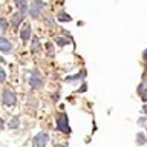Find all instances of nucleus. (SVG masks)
I'll use <instances>...</instances> for the list:
<instances>
[{
	"mask_svg": "<svg viewBox=\"0 0 147 147\" xmlns=\"http://www.w3.org/2000/svg\"><path fill=\"white\" fill-rule=\"evenodd\" d=\"M49 141V135L45 132H40L38 135L34 136V140H32V147H46Z\"/></svg>",
	"mask_w": 147,
	"mask_h": 147,
	"instance_id": "nucleus-1",
	"label": "nucleus"
},
{
	"mask_svg": "<svg viewBox=\"0 0 147 147\" xmlns=\"http://www.w3.org/2000/svg\"><path fill=\"white\" fill-rule=\"evenodd\" d=\"M29 84L34 90H40L43 87V78L38 72H32L31 74V78H29Z\"/></svg>",
	"mask_w": 147,
	"mask_h": 147,
	"instance_id": "nucleus-2",
	"label": "nucleus"
},
{
	"mask_svg": "<svg viewBox=\"0 0 147 147\" xmlns=\"http://www.w3.org/2000/svg\"><path fill=\"white\" fill-rule=\"evenodd\" d=\"M57 129L61 133H66V135H69L71 133V127H69V123H67V117H66V113H63V115H60L58 117V121H57Z\"/></svg>",
	"mask_w": 147,
	"mask_h": 147,
	"instance_id": "nucleus-3",
	"label": "nucleus"
},
{
	"mask_svg": "<svg viewBox=\"0 0 147 147\" xmlns=\"http://www.w3.org/2000/svg\"><path fill=\"white\" fill-rule=\"evenodd\" d=\"M45 8V3L41 2V0H34V3H32V6L29 8V14H31V17L32 18H37V17H40V14H41V9Z\"/></svg>",
	"mask_w": 147,
	"mask_h": 147,
	"instance_id": "nucleus-4",
	"label": "nucleus"
},
{
	"mask_svg": "<svg viewBox=\"0 0 147 147\" xmlns=\"http://www.w3.org/2000/svg\"><path fill=\"white\" fill-rule=\"evenodd\" d=\"M3 104L5 106H14L16 104V94L12 90H5L3 92Z\"/></svg>",
	"mask_w": 147,
	"mask_h": 147,
	"instance_id": "nucleus-5",
	"label": "nucleus"
},
{
	"mask_svg": "<svg viewBox=\"0 0 147 147\" xmlns=\"http://www.w3.org/2000/svg\"><path fill=\"white\" fill-rule=\"evenodd\" d=\"M11 49H12L11 41L6 40L5 37H0V51H2L3 54H8V52H11Z\"/></svg>",
	"mask_w": 147,
	"mask_h": 147,
	"instance_id": "nucleus-6",
	"label": "nucleus"
},
{
	"mask_svg": "<svg viewBox=\"0 0 147 147\" xmlns=\"http://www.w3.org/2000/svg\"><path fill=\"white\" fill-rule=\"evenodd\" d=\"M20 38H22L23 41H28V40L31 38V26H29V25H25V28L22 29Z\"/></svg>",
	"mask_w": 147,
	"mask_h": 147,
	"instance_id": "nucleus-7",
	"label": "nucleus"
},
{
	"mask_svg": "<svg viewBox=\"0 0 147 147\" xmlns=\"http://www.w3.org/2000/svg\"><path fill=\"white\" fill-rule=\"evenodd\" d=\"M16 6L20 9V14L25 16L26 11H28V2L26 0H16Z\"/></svg>",
	"mask_w": 147,
	"mask_h": 147,
	"instance_id": "nucleus-8",
	"label": "nucleus"
},
{
	"mask_svg": "<svg viewBox=\"0 0 147 147\" xmlns=\"http://www.w3.org/2000/svg\"><path fill=\"white\" fill-rule=\"evenodd\" d=\"M23 18H25V16L23 14H14L12 16V25L14 26H18V25H22V22H23Z\"/></svg>",
	"mask_w": 147,
	"mask_h": 147,
	"instance_id": "nucleus-9",
	"label": "nucleus"
},
{
	"mask_svg": "<svg viewBox=\"0 0 147 147\" xmlns=\"http://www.w3.org/2000/svg\"><path fill=\"white\" fill-rule=\"evenodd\" d=\"M138 94L141 95V98L144 100V101H147V86L141 84L140 87H138Z\"/></svg>",
	"mask_w": 147,
	"mask_h": 147,
	"instance_id": "nucleus-10",
	"label": "nucleus"
},
{
	"mask_svg": "<svg viewBox=\"0 0 147 147\" xmlns=\"http://www.w3.org/2000/svg\"><path fill=\"white\" fill-rule=\"evenodd\" d=\"M11 129H17L18 126H20V119H18V117H12L11 119H9V124H8Z\"/></svg>",
	"mask_w": 147,
	"mask_h": 147,
	"instance_id": "nucleus-11",
	"label": "nucleus"
},
{
	"mask_svg": "<svg viewBox=\"0 0 147 147\" xmlns=\"http://www.w3.org/2000/svg\"><path fill=\"white\" fill-rule=\"evenodd\" d=\"M83 77H84V72H80V74H77V75H74V77H67V78H66V83H74V81H78V80H81Z\"/></svg>",
	"mask_w": 147,
	"mask_h": 147,
	"instance_id": "nucleus-12",
	"label": "nucleus"
},
{
	"mask_svg": "<svg viewBox=\"0 0 147 147\" xmlns=\"http://www.w3.org/2000/svg\"><path fill=\"white\" fill-rule=\"evenodd\" d=\"M58 20L60 22H71L72 18H71V16H67L66 12H60L58 14Z\"/></svg>",
	"mask_w": 147,
	"mask_h": 147,
	"instance_id": "nucleus-13",
	"label": "nucleus"
},
{
	"mask_svg": "<svg viewBox=\"0 0 147 147\" xmlns=\"http://www.w3.org/2000/svg\"><path fill=\"white\" fill-rule=\"evenodd\" d=\"M31 49H32V52H38V51H40V41H38V38H34Z\"/></svg>",
	"mask_w": 147,
	"mask_h": 147,
	"instance_id": "nucleus-14",
	"label": "nucleus"
},
{
	"mask_svg": "<svg viewBox=\"0 0 147 147\" xmlns=\"http://www.w3.org/2000/svg\"><path fill=\"white\" fill-rule=\"evenodd\" d=\"M55 41H57V45H58V46H66V45L69 43V41L64 38V37H61V35L57 37V38H55Z\"/></svg>",
	"mask_w": 147,
	"mask_h": 147,
	"instance_id": "nucleus-15",
	"label": "nucleus"
},
{
	"mask_svg": "<svg viewBox=\"0 0 147 147\" xmlns=\"http://www.w3.org/2000/svg\"><path fill=\"white\" fill-rule=\"evenodd\" d=\"M0 25H2V31H6L8 29V22L5 18H0Z\"/></svg>",
	"mask_w": 147,
	"mask_h": 147,
	"instance_id": "nucleus-16",
	"label": "nucleus"
},
{
	"mask_svg": "<svg viewBox=\"0 0 147 147\" xmlns=\"http://www.w3.org/2000/svg\"><path fill=\"white\" fill-rule=\"evenodd\" d=\"M5 80H6V72L3 69H0V83H3Z\"/></svg>",
	"mask_w": 147,
	"mask_h": 147,
	"instance_id": "nucleus-17",
	"label": "nucleus"
},
{
	"mask_svg": "<svg viewBox=\"0 0 147 147\" xmlns=\"http://www.w3.org/2000/svg\"><path fill=\"white\" fill-rule=\"evenodd\" d=\"M144 142V135L142 133H138V144H142Z\"/></svg>",
	"mask_w": 147,
	"mask_h": 147,
	"instance_id": "nucleus-18",
	"label": "nucleus"
},
{
	"mask_svg": "<svg viewBox=\"0 0 147 147\" xmlns=\"http://www.w3.org/2000/svg\"><path fill=\"white\" fill-rule=\"evenodd\" d=\"M86 89H87V84H84V83H83V84H81V87L78 89V92H84Z\"/></svg>",
	"mask_w": 147,
	"mask_h": 147,
	"instance_id": "nucleus-19",
	"label": "nucleus"
},
{
	"mask_svg": "<svg viewBox=\"0 0 147 147\" xmlns=\"http://www.w3.org/2000/svg\"><path fill=\"white\" fill-rule=\"evenodd\" d=\"M46 48H48V52H49V54H52V45L48 43V45H46Z\"/></svg>",
	"mask_w": 147,
	"mask_h": 147,
	"instance_id": "nucleus-20",
	"label": "nucleus"
},
{
	"mask_svg": "<svg viewBox=\"0 0 147 147\" xmlns=\"http://www.w3.org/2000/svg\"><path fill=\"white\" fill-rule=\"evenodd\" d=\"M144 121H146V118H141V119H140V123H138V124H140V126H144V124H146Z\"/></svg>",
	"mask_w": 147,
	"mask_h": 147,
	"instance_id": "nucleus-21",
	"label": "nucleus"
},
{
	"mask_svg": "<svg viewBox=\"0 0 147 147\" xmlns=\"http://www.w3.org/2000/svg\"><path fill=\"white\" fill-rule=\"evenodd\" d=\"M142 113H147V106H144V107H142Z\"/></svg>",
	"mask_w": 147,
	"mask_h": 147,
	"instance_id": "nucleus-22",
	"label": "nucleus"
},
{
	"mask_svg": "<svg viewBox=\"0 0 147 147\" xmlns=\"http://www.w3.org/2000/svg\"><path fill=\"white\" fill-rule=\"evenodd\" d=\"M144 57H146V58H147V49H146V51H144Z\"/></svg>",
	"mask_w": 147,
	"mask_h": 147,
	"instance_id": "nucleus-23",
	"label": "nucleus"
}]
</instances>
